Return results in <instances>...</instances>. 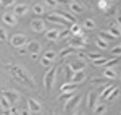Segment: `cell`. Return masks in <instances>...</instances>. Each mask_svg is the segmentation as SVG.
I'll return each instance as SVG.
<instances>
[{"instance_id":"cell-1","label":"cell","mask_w":121,"mask_h":115,"mask_svg":"<svg viewBox=\"0 0 121 115\" xmlns=\"http://www.w3.org/2000/svg\"><path fill=\"white\" fill-rule=\"evenodd\" d=\"M11 78L18 83V84H23V86H32L36 87V79L29 75L28 71L24 70V68L18 67V65H13L11 67Z\"/></svg>"},{"instance_id":"cell-2","label":"cell","mask_w":121,"mask_h":115,"mask_svg":"<svg viewBox=\"0 0 121 115\" xmlns=\"http://www.w3.org/2000/svg\"><path fill=\"white\" fill-rule=\"evenodd\" d=\"M68 47L71 49H86L87 47V36L81 34V36H71V39H68Z\"/></svg>"},{"instance_id":"cell-3","label":"cell","mask_w":121,"mask_h":115,"mask_svg":"<svg viewBox=\"0 0 121 115\" xmlns=\"http://www.w3.org/2000/svg\"><path fill=\"white\" fill-rule=\"evenodd\" d=\"M55 78H56V67H50L48 71L44 75V86H45V89H48V91L52 89L53 83H55Z\"/></svg>"},{"instance_id":"cell-4","label":"cell","mask_w":121,"mask_h":115,"mask_svg":"<svg viewBox=\"0 0 121 115\" xmlns=\"http://www.w3.org/2000/svg\"><path fill=\"white\" fill-rule=\"evenodd\" d=\"M10 42H11L13 47L21 49V47H24V46H28V37H26L23 32H16V34H13V36L10 37Z\"/></svg>"},{"instance_id":"cell-5","label":"cell","mask_w":121,"mask_h":115,"mask_svg":"<svg viewBox=\"0 0 121 115\" xmlns=\"http://www.w3.org/2000/svg\"><path fill=\"white\" fill-rule=\"evenodd\" d=\"M45 19H47V23H55L58 26H69V28L73 26L69 21H66V19L63 18V16H60L58 13H48Z\"/></svg>"},{"instance_id":"cell-6","label":"cell","mask_w":121,"mask_h":115,"mask_svg":"<svg viewBox=\"0 0 121 115\" xmlns=\"http://www.w3.org/2000/svg\"><path fill=\"white\" fill-rule=\"evenodd\" d=\"M45 26H47V21H44V19H40V18H36L31 21V28H32L34 32H44Z\"/></svg>"},{"instance_id":"cell-7","label":"cell","mask_w":121,"mask_h":115,"mask_svg":"<svg viewBox=\"0 0 121 115\" xmlns=\"http://www.w3.org/2000/svg\"><path fill=\"white\" fill-rule=\"evenodd\" d=\"M81 97H82L81 94H74L69 101H66L65 102V110H73V109H76V107L79 106V102H81Z\"/></svg>"},{"instance_id":"cell-8","label":"cell","mask_w":121,"mask_h":115,"mask_svg":"<svg viewBox=\"0 0 121 115\" xmlns=\"http://www.w3.org/2000/svg\"><path fill=\"white\" fill-rule=\"evenodd\" d=\"M28 109H29L31 114H39V112L42 110V106H40V102H39L37 99L29 97V99H28Z\"/></svg>"},{"instance_id":"cell-9","label":"cell","mask_w":121,"mask_h":115,"mask_svg":"<svg viewBox=\"0 0 121 115\" xmlns=\"http://www.w3.org/2000/svg\"><path fill=\"white\" fill-rule=\"evenodd\" d=\"M3 97L8 99L10 104H19V92H16V91L7 89V91H3Z\"/></svg>"},{"instance_id":"cell-10","label":"cell","mask_w":121,"mask_h":115,"mask_svg":"<svg viewBox=\"0 0 121 115\" xmlns=\"http://www.w3.org/2000/svg\"><path fill=\"white\" fill-rule=\"evenodd\" d=\"M2 21H3L5 24H8V26H15V24L18 23V18L13 15V11H5V13L2 15Z\"/></svg>"},{"instance_id":"cell-11","label":"cell","mask_w":121,"mask_h":115,"mask_svg":"<svg viewBox=\"0 0 121 115\" xmlns=\"http://www.w3.org/2000/svg\"><path fill=\"white\" fill-rule=\"evenodd\" d=\"M29 7L26 5V3H16L15 5V8H13V15L18 18V16H23V15H26L28 13Z\"/></svg>"},{"instance_id":"cell-12","label":"cell","mask_w":121,"mask_h":115,"mask_svg":"<svg viewBox=\"0 0 121 115\" xmlns=\"http://www.w3.org/2000/svg\"><path fill=\"white\" fill-rule=\"evenodd\" d=\"M66 5H68V8L71 10L74 15H79V13H82V11H84V5H82V3H79V2L71 0V2H68Z\"/></svg>"},{"instance_id":"cell-13","label":"cell","mask_w":121,"mask_h":115,"mask_svg":"<svg viewBox=\"0 0 121 115\" xmlns=\"http://www.w3.org/2000/svg\"><path fill=\"white\" fill-rule=\"evenodd\" d=\"M26 49H28V52L31 54V55H39V52H40V42L31 41V42H28Z\"/></svg>"},{"instance_id":"cell-14","label":"cell","mask_w":121,"mask_h":115,"mask_svg":"<svg viewBox=\"0 0 121 115\" xmlns=\"http://www.w3.org/2000/svg\"><path fill=\"white\" fill-rule=\"evenodd\" d=\"M60 29H56V28H53V29H48V31H45V37L48 39V41H58L60 39Z\"/></svg>"},{"instance_id":"cell-15","label":"cell","mask_w":121,"mask_h":115,"mask_svg":"<svg viewBox=\"0 0 121 115\" xmlns=\"http://www.w3.org/2000/svg\"><path fill=\"white\" fill-rule=\"evenodd\" d=\"M108 32L112 34L113 37H121V29L118 26V23L115 21V23H110V26H108Z\"/></svg>"},{"instance_id":"cell-16","label":"cell","mask_w":121,"mask_h":115,"mask_svg":"<svg viewBox=\"0 0 121 115\" xmlns=\"http://www.w3.org/2000/svg\"><path fill=\"white\" fill-rule=\"evenodd\" d=\"M97 99H99V97H97V94H95L94 91H91V92L87 94V102H86V104H87V107H89V109H94V107L99 104V102H97Z\"/></svg>"},{"instance_id":"cell-17","label":"cell","mask_w":121,"mask_h":115,"mask_svg":"<svg viewBox=\"0 0 121 115\" xmlns=\"http://www.w3.org/2000/svg\"><path fill=\"white\" fill-rule=\"evenodd\" d=\"M69 68L73 70V73H79V71H84L86 70V62H74V63H69Z\"/></svg>"},{"instance_id":"cell-18","label":"cell","mask_w":121,"mask_h":115,"mask_svg":"<svg viewBox=\"0 0 121 115\" xmlns=\"http://www.w3.org/2000/svg\"><path fill=\"white\" fill-rule=\"evenodd\" d=\"M84 79H86V73L84 71H79V73H74L71 79H69V83H73V84H79V83H82Z\"/></svg>"},{"instance_id":"cell-19","label":"cell","mask_w":121,"mask_h":115,"mask_svg":"<svg viewBox=\"0 0 121 115\" xmlns=\"http://www.w3.org/2000/svg\"><path fill=\"white\" fill-rule=\"evenodd\" d=\"M116 76H118V71L115 68H107L102 73V78H105V79H115Z\"/></svg>"},{"instance_id":"cell-20","label":"cell","mask_w":121,"mask_h":115,"mask_svg":"<svg viewBox=\"0 0 121 115\" xmlns=\"http://www.w3.org/2000/svg\"><path fill=\"white\" fill-rule=\"evenodd\" d=\"M113 89H115V86H113V84H105V86H103V89H102V92H100V97L107 101V99H108V96L113 92Z\"/></svg>"},{"instance_id":"cell-21","label":"cell","mask_w":121,"mask_h":115,"mask_svg":"<svg viewBox=\"0 0 121 115\" xmlns=\"http://www.w3.org/2000/svg\"><path fill=\"white\" fill-rule=\"evenodd\" d=\"M94 110V114H99V115H102V114H107V110H108V107H107V104H102V102H99L97 106L92 109Z\"/></svg>"},{"instance_id":"cell-22","label":"cell","mask_w":121,"mask_h":115,"mask_svg":"<svg viewBox=\"0 0 121 115\" xmlns=\"http://www.w3.org/2000/svg\"><path fill=\"white\" fill-rule=\"evenodd\" d=\"M78 84H73V83H65L63 86L60 87V92L63 94V92H74V89Z\"/></svg>"},{"instance_id":"cell-23","label":"cell","mask_w":121,"mask_h":115,"mask_svg":"<svg viewBox=\"0 0 121 115\" xmlns=\"http://www.w3.org/2000/svg\"><path fill=\"white\" fill-rule=\"evenodd\" d=\"M58 15H60V16H63L66 21H69L71 24H76V18H74V15H73V13H68V11H58Z\"/></svg>"},{"instance_id":"cell-24","label":"cell","mask_w":121,"mask_h":115,"mask_svg":"<svg viewBox=\"0 0 121 115\" xmlns=\"http://www.w3.org/2000/svg\"><path fill=\"white\" fill-rule=\"evenodd\" d=\"M32 11H34L36 15H44V13H45V5H44V3H34V5H32Z\"/></svg>"},{"instance_id":"cell-25","label":"cell","mask_w":121,"mask_h":115,"mask_svg":"<svg viewBox=\"0 0 121 115\" xmlns=\"http://www.w3.org/2000/svg\"><path fill=\"white\" fill-rule=\"evenodd\" d=\"M95 46H97L99 49H103V50H105V49H108V42H107L105 39L97 36V37H95Z\"/></svg>"},{"instance_id":"cell-26","label":"cell","mask_w":121,"mask_h":115,"mask_svg":"<svg viewBox=\"0 0 121 115\" xmlns=\"http://www.w3.org/2000/svg\"><path fill=\"white\" fill-rule=\"evenodd\" d=\"M84 55H86L87 60H92V62L99 60V58H102V55H100V54H97V52H86Z\"/></svg>"},{"instance_id":"cell-27","label":"cell","mask_w":121,"mask_h":115,"mask_svg":"<svg viewBox=\"0 0 121 115\" xmlns=\"http://www.w3.org/2000/svg\"><path fill=\"white\" fill-rule=\"evenodd\" d=\"M69 31H71V36H81L82 34V31H81V26L76 23V24H73L71 28H69Z\"/></svg>"},{"instance_id":"cell-28","label":"cell","mask_w":121,"mask_h":115,"mask_svg":"<svg viewBox=\"0 0 121 115\" xmlns=\"http://www.w3.org/2000/svg\"><path fill=\"white\" fill-rule=\"evenodd\" d=\"M82 28L91 29V31H92V29H95V21H94V19H91V18H87V19L82 23Z\"/></svg>"},{"instance_id":"cell-29","label":"cell","mask_w":121,"mask_h":115,"mask_svg":"<svg viewBox=\"0 0 121 115\" xmlns=\"http://www.w3.org/2000/svg\"><path fill=\"white\" fill-rule=\"evenodd\" d=\"M0 107H2L3 110H10V109H11V104H10L8 99H5V97L2 96V99H0Z\"/></svg>"},{"instance_id":"cell-30","label":"cell","mask_w":121,"mask_h":115,"mask_svg":"<svg viewBox=\"0 0 121 115\" xmlns=\"http://www.w3.org/2000/svg\"><path fill=\"white\" fill-rule=\"evenodd\" d=\"M97 7L100 10H105V11H107V10L112 7V3H110V2H105V0H99V2H97Z\"/></svg>"},{"instance_id":"cell-31","label":"cell","mask_w":121,"mask_h":115,"mask_svg":"<svg viewBox=\"0 0 121 115\" xmlns=\"http://www.w3.org/2000/svg\"><path fill=\"white\" fill-rule=\"evenodd\" d=\"M74 52V49H71V47H65L61 52H60V58H66L68 55H71Z\"/></svg>"},{"instance_id":"cell-32","label":"cell","mask_w":121,"mask_h":115,"mask_svg":"<svg viewBox=\"0 0 121 115\" xmlns=\"http://www.w3.org/2000/svg\"><path fill=\"white\" fill-rule=\"evenodd\" d=\"M44 58H47V60H50V62H53L56 58V54L53 52V50H47L45 54H44Z\"/></svg>"},{"instance_id":"cell-33","label":"cell","mask_w":121,"mask_h":115,"mask_svg":"<svg viewBox=\"0 0 121 115\" xmlns=\"http://www.w3.org/2000/svg\"><path fill=\"white\" fill-rule=\"evenodd\" d=\"M94 67H107V63H108V60L107 58H99V60H95V62H92Z\"/></svg>"},{"instance_id":"cell-34","label":"cell","mask_w":121,"mask_h":115,"mask_svg":"<svg viewBox=\"0 0 121 115\" xmlns=\"http://www.w3.org/2000/svg\"><path fill=\"white\" fill-rule=\"evenodd\" d=\"M110 52H112L113 57H120L121 58V46H115L113 49H110Z\"/></svg>"},{"instance_id":"cell-35","label":"cell","mask_w":121,"mask_h":115,"mask_svg":"<svg viewBox=\"0 0 121 115\" xmlns=\"http://www.w3.org/2000/svg\"><path fill=\"white\" fill-rule=\"evenodd\" d=\"M99 37H102V39H105L107 42L110 41V39H113V36L108 32V31H100V34H99Z\"/></svg>"},{"instance_id":"cell-36","label":"cell","mask_w":121,"mask_h":115,"mask_svg":"<svg viewBox=\"0 0 121 115\" xmlns=\"http://www.w3.org/2000/svg\"><path fill=\"white\" fill-rule=\"evenodd\" d=\"M74 96V92H63V94H60V101H69L71 97Z\"/></svg>"},{"instance_id":"cell-37","label":"cell","mask_w":121,"mask_h":115,"mask_svg":"<svg viewBox=\"0 0 121 115\" xmlns=\"http://www.w3.org/2000/svg\"><path fill=\"white\" fill-rule=\"evenodd\" d=\"M8 39V32L3 26H0V41H7Z\"/></svg>"},{"instance_id":"cell-38","label":"cell","mask_w":121,"mask_h":115,"mask_svg":"<svg viewBox=\"0 0 121 115\" xmlns=\"http://www.w3.org/2000/svg\"><path fill=\"white\" fill-rule=\"evenodd\" d=\"M118 96H120V89H118V87H115V89H113V92L108 96V99H107V101H115Z\"/></svg>"},{"instance_id":"cell-39","label":"cell","mask_w":121,"mask_h":115,"mask_svg":"<svg viewBox=\"0 0 121 115\" xmlns=\"http://www.w3.org/2000/svg\"><path fill=\"white\" fill-rule=\"evenodd\" d=\"M73 75H74V73H73V70H71V68H69V65H66V67H65V76H66V79H68V81H69V79H71V76H73Z\"/></svg>"},{"instance_id":"cell-40","label":"cell","mask_w":121,"mask_h":115,"mask_svg":"<svg viewBox=\"0 0 121 115\" xmlns=\"http://www.w3.org/2000/svg\"><path fill=\"white\" fill-rule=\"evenodd\" d=\"M103 79H105V78H94L92 84H95V86H105V84H103V83H105Z\"/></svg>"},{"instance_id":"cell-41","label":"cell","mask_w":121,"mask_h":115,"mask_svg":"<svg viewBox=\"0 0 121 115\" xmlns=\"http://www.w3.org/2000/svg\"><path fill=\"white\" fill-rule=\"evenodd\" d=\"M44 5H45V7H50V8H56V7H58V2H55V0H47Z\"/></svg>"},{"instance_id":"cell-42","label":"cell","mask_w":121,"mask_h":115,"mask_svg":"<svg viewBox=\"0 0 121 115\" xmlns=\"http://www.w3.org/2000/svg\"><path fill=\"white\" fill-rule=\"evenodd\" d=\"M68 36H71V31H69V28L63 29V31L60 32V39H61V37H68Z\"/></svg>"},{"instance_id":"cell-43","label":"cell","mask_w":121,"mask_h":115,"mask_svg":"<svg viewBox=\"0 0 121 115\" xmlns=\"http://www.w3.org/2000/svg\"><path fill=\"white\" fill-rule=\"evenodd\" d=\"M16 3L15 2H0V7H3V8H8V7H15Z\"/></svg>"},{"instance_id":"cell-44","label":"cell","mask_w":121,"mask_h":115,"mask_svg":"<svg viewBox=\"0 0 121 115\" xmlns=\"http://www.w3.org/2000/svg\"><path fill=\"white\" fill-rule=\"evenodd\" d=\"M40 65H42V67H50V65H52V62L42 57V58H40Z\"/></svg>"},{"instance_id":"cell-45","label":"cell","mask_w":121,"mask_h":115,"mask_svg":"<svg viewBox=\"0 0 121 115\" xmlns=\"http://www.w3.org/2000/svg\"><path fill=\"white\" fill-rule=\"evenodd\" d=\"M105 15H107V16H113V15H116V10L113 8V7H110V8L105 11Z\"/></svg>"},{"instance_id":"cell-46","label":"cell","mask_w":121,"mask_h":115,"mask_svg":"<svg viewBox=\"0 0 121 115\" xmlns=\"http://www.w3.org/2000/svg\"><path fill=\"white\" fill-rule=\"evenodd\" d=\"M18 54H21V55H26V54H28V49H26V47L18 49Z\"/></svg>"},{"instance_id":"cell-47","label":"cell","mask_w":121,"mask_h":115,"mask_svg":"<svg viewBox=\"0 0 121 115\" xmlns=\"http://www.w3.org/2000/svg\"><path fill=\"white\" fill-rule=\"evenodd\" d=\"M19 115H31V112H29V109H24V110L19 112Z\"/></svg>"},{"instance_id":"cell-48","label":"cell","mask_w":121,"mask_h":115,"mask_svg":"<svg viewBox=\"0 0 121 115\" xmlns=\"http://www.w3.org/2000/svg\"><path fill=\"white\" fill-rule=\"evenodd\" d=\"M116 23H118V26H120V29H121V16H118V18H116Z\"/></svg>"},{"instance_id":"cell-49","label":"cell","mask_w":121,"mask_h":115,"mask_svg":"<svg viewBox=\"0 0 121 115\" xmlns=\"http://www.w3.org/2000/svg\"><path fill=\"white\" fill-rule=\"evenodd\" d=\"M73 115H84V114H82V112H81V110H76V112H74V114H73Z\"/></svg>"},{"instance_id":"cell-50","label":"cell","mask_w":121,"mask_h":115,"mask_svg":"<svg viewBox=\"0 0 121 115\" xmlns=\"http://www.w3.org/2000/svg\"><path fill=\"white\" fill-rule=\"evenodd\" d=\"M0 115H10V112H8V110H3V112H2Z\"/></svg>"},{"instance_id":"cell-51","label":"cell","mask_w":121,"mask_h":115,"mask_svg":"<svg viewBox=\"0 0 121 115\" xmlns=\"http://www.w3.org/2000/svg\"><path fill=\"white\" fill-rule=\"evenodd\" d=\"M53 115H60V114H58V112H56V110H55V112H53Z\"/></svg>"},{"instance_id":"cell-52","label":"cell","mask_w":121,"mask_h":115,"mask_svg":"<svg viewBox=\"0 0 121 115\" xmlns=\"http://www.w3.org/2000/svg\"><path fill=\"white\" fill-rule=\"evenodd\" d=\"M120 46H121V44H120Z\"/></svg>"}]
</instances>
